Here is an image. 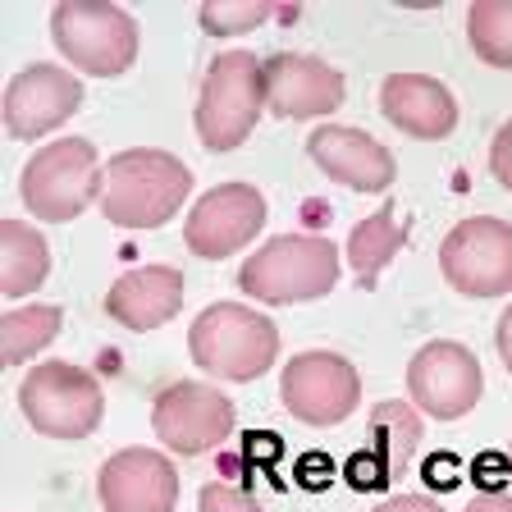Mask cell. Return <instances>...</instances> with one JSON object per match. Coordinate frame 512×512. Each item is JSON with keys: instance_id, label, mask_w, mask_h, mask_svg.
Returning a JSON list of instances; mask_svg holds the SVG:
<instances>
[{"instance_id": "obj_25", "label": "cell", "mask_w": 512, "mask_h": 512, "mask_svg": "<svg viewBox=\"0 0 512 512\" xmlns=\"http://www.w3.org/2000/svg\"><path fill=\"white\" fill-rule=\"evenodd\" d=\"M202 512H261V503L238 485L211 480V485H202Z\"/></svg>"}, {"instance_id": "obj_27", "label": "cell", "mask_w": 512, "mask_h": 512, "mask_svg": "<svg viewBox=\"0 0 512 512\" xmlns=\"http://www.w3.org/2000/svg\"><path fill=\"white\" fill-rule=\"evenodd\" d=\"M490 170H494V179L503 183V188L512 192V119L494 133V147H490Z\"/></svg>"}, {"instance_id": "obj_24", "label": "cell", "mask_w": 512, "mask_h": 512, "mask_svg": "<svg viewBox=\"0 0 512 512\" xmlns=\"http://www.w3.org/2000/svg\"><path fill=\"white\" fill-rule=\"evenodd\" d=\"M270 14H275V5H266V0H211V5H202L197 19L211 37H238V32L266 23Z\"/></svg>"}, {"instance_id": "obj_5", "label": "cell", "mask_w": 512, "mask_h": 512, "mask_svg": "<svg viewBox=\"0 0 512 512\" xmlns=\"http://www.w3.org/2000/svg\"><path fill=\"white\" fill-rule=\"evenodd\" d=\"M51 37L78 74L119 78L138 60V23L106 0H60L51 10Z\"/></svg>"}, {"instance_id": "obj_15", "label": "cell", "mask_w": 512, "mask_h": 512, "mask_svg": "<svg viewBox=\"0 0 512 512\" xmlns=\"http://www.w3.org/2000/svg\"><path fill=\"white\" fill-rule=\"evenodd\" d=\"M343 74L316 55H270L266 60V110L279 119H316L343 106Z\"/></svg>"}, {"instance_id": "obj_4", "label": "cell", "mask_w": 512, "mask_h": 512, "mask_svg": "<svg viewBox=\"0 0 512 512\" xmlns=\"http://www.w3.org/2000/svg\"><path fill=\"white\" fill-rule=\"evenodd\" d=\"M266 110V64L252 51H220L197 96V138L206 151H234Z\"/></svg>"}, {"instance_id": "obj_29", "label": "cell", "mask_w": 512, "mask_h": 512, "mask_svg": "<svg viewBox=\"0 0 512 512\" xmlns=\"http://www.w3.org/2000/svg\"><path fill=\"white\" fill-rule=\"evenodd\" d=\"M375 512H444L435 499H426V494H398V499L380 503Z\"/></svg>"}, {"instance_id": "obj_12", "label": "cell", "mask_w": 512, "mask_h": 512, "mask_svg": "<svg viewBox=\"0 0 512 512\" xmlns=\"http://www.w3.org/2000/svg\"><path fill=\"white\" fill-rule=\"evenodd\" d=\"M266 224V197L252 183H220L192 206L183 243L192 256L206 261H224V256L243 252Z\"/></svg>"}, {"instance_id": "obj_28", "label": "cell", "mask_w": 512, "mask_h": 512, "mask_svg": "<svg viewBox=\"0 0 512 512\" xmlns=\"http://www.w3.org/2000/svg\"><path fill=\"white\" fill-rule=\"evenodd\" d=\"M330 476H334V462L325 458V453H307V458L298 462V480L307 485V490H320Z\"/></svg>"}, {"instance_id": "obj_10", "label": "cell", "mask_w": 512, "mask_h": 512, "mask_svg": "<svg viewBox=\"0 0 512 512\" xmlns=\"http://www.w3.org/2000/svg\"><path fill=\"white\" fill-rule=\"evenodd\" d=\"M151 426H156V439L170 453H183V458H202L211 448H220L234 430V398H224L211 384H170L156 394V407H151Z\"/></svg>"}, {"instance_id": "obj_2", "label": "cell", "mask_w": 512, "mask_h": 512, "mask_svg": "<svg viewBox=\"0 0 512 512\" xmlns=\"http://www.w3.org/2000/svg\"><path fill=\"white\" fill-rule=\"evenodd\" d=\"M188 348H192V362L202 366L206 375L234 380V384H252L275 366L279 330H275V320L261 316L256 307H243V302H215V307H206L202 316L192 320Z\"/></svg>"}, {"instance_id": "obj_23", "label": "cell", "mask_w": 512, "mask_h": 512, "mask_svg": "<svg viewBox=\"0 0 512 512\" xmlns=\"http://www.w3.org/2000/svg\"><path fill=\"white\" fill-rule=\"evenodd\" d=\"M467 42L494 69H512V0H476L467 10Z\"/></svg>"}, {"instance_id": "obj_31", "label": "cell", "mask_w": 512, "mask_h": 512, "mask_svg": "<svg viewBox=\"0 0 512 512\" xmlns=\"http://www.w3.org/2000/svg\"><path fill=\"white\" fill-rule=\"evenodd\" d=\"M467 512H512V494H476V499L467 503Z\"/></svg>"}, {"instance_id": "obj_18", "label": "cell", "mask_w": 512, "mask_h": 512, "mask_svg": "<svg viewBox=\"0 0 512 512\" xmlns=\"http://www.w3.org/2000/svg\"><path fill=\"white\" fill-rule=\"evenodd\" d=\"M179 307H183V275L174 266H138L119 275L106 293L110 320H119L133 334L160 330L165 320L179 316Z\"/></svg>"}, {"instance_id": "obj_6", "label": "cell", "mask_w": 512, "mask_h": 512, "mask_svg": "<svg viewBox=\"0 0 512 512\" xmlns=\"http://www.w3.org/2000/svg\"><path fill=\"white\" fill-rule=\"evenodd\" d=\"M101 160L87 138H60L23 165L19 197L37 220L69 224L101 197Z\"/></svg>"}, {"instance_id": "obj_3", "label": "cell", "mask_w": 512, "mask_h": 512, "mask_svg": "<svg viewBox=\"0 0 512 512\" xmlns=\"http://www.w3.org/2000/svg\"><path fill=\"white\" fill-rule=\"evenodd\" d=\"M339 284V247L320 234H284L256 247L238 270V288L270 307L316 302Z\"/></svg>"}, {"instance_id": "obj_19", "label": "cell", "mask_w": 512, "mask_h": 512, "mask_svg": "<svg viewBox=\"0 0 512 512\" xmlns=\"http://www.w3.org/2000/svg\"><path fill=\"white\" fill-rule=\"evenodd\" d=\"M416 448H421V416L412 412V403H380L371 412V439H366V458L384 471V480L394 485L398 476H407Z\"/></svg>"}, {"instance_id": "obj_22", "label": "cell", "mask_w": 512, "mask_h": 512, "mask_svg": "<svg viewBox=\"0 0 512 512\" xmlns=\"http://www.w3.org/2000/svg\"><path fill=\"white\" fill-rule=\"evenodd\" d=\"M60 320H64L60 307H46V302L5 311V316H0V357H5V366H23L28 357H37L46 343H55Z\"/></svg>"}, {"instance_id": "obj_32", "label": "cell", "mask_w": 512, "mask_h": 512, "mask_svg": "<svg viewBox=\"0 0 512 512\" xmlns=\"http://www.w3.org/2000/svg\"><path fill=\"white\" fill-rule=\"evenodd\" d=\"M448 471H453V462H448V458L426 462V480H430V485H453L458 476H448Z\"/></svg>"}, {"instance_id": "obj_14", "label": "cell", "mask_w": 512, "mask_h": 512, "mask_svg": "<svg viewBox=\"0 0 512 512\" xmlns=\"http://www.w3.org/2000/svg\"><path fill=\"white\" fill-rule=\"evenodd\" d=\"M83 106V83L60 64H28L5 92V128L14 138H42Z\"/></svg>"}, {"instance_id": "obj_8", "label": "cell", "mask_w": 512, "mask_h": 512, "mask_svg": "<svg viewBox=\"0 0 512 512\" xmlns=\"http://www.w3.org/2000/svg\"><path fill=\"white\" fill-rule=\"evenodd\" d=\"M439 270L462 298L512 293V224L494 215H471L453 224V234L439 243Z\"/></svg>"}, {"instance_id": "obj_17", "label": "cell", "mask_w": 512, "mask_h": 512, "mask_svg": "<svg viewBox=\"0 0 512 512\" xmlns=\"http://www.w3.org/2000/svg\"><path fill=\"white\" fill-rule=\"evenodd\" d=\"M380 110L384 119L421 142H439L458 128V101L444 83L426 74H389L380 87Z\"/></svg>"}, {"instance_id": "obj_16", "label": "cell", "mask_w": 512, "mask_h": 512, "mask_svg": "<svg viewBox=\"0 0 512 512\" xmlns=\"http://www.w3.org/2000/svg\"><path fill=\"white\" fill-rule=\"evenodd\" d=\"M307 151L334 183H343V188H352V192H389V183H394V174H398L389 147L375 142L371 133H362V128L325 124L311 133Z\"/></svg>"}, {"instance_id": "obj_13", "label": "cell", "mask_w": 512, "mask_h": 512, "mask_svg": "<svg viewBox=\"0 0 512 512\" xmlns=\"http://www.w3.org/2000/svg\"><path fill=\"white\" fill-rule=\"evenodd\" d=\"M96 494L106 512H174L179 503V471L156 448H124L101 462Z\"/></svg>"}, {"instance_id": "obj_21", "label": "cell", "mask_w": 512, "mask_h": 512, "mask_svg": "<svg viewBox=\"0 0 512 512\" xmlns=\"http://www.w3.org/2000/svg\"><path fill=\"white\" fill-rule=\"evenodd\" d=\"M403 243H407V229L398 224L394 206H380L371 220L357 224V229H352V238H348V261H352V275H357V284H362V288L380 284L384 266L394 261Z\"/></svg>"}, {"instance_id": "obj_1", "label": "cell", "mask_w": 512, "mask_h": 512, "mask_svg": "<svg viewBox=\"0 0 512 512\" xmlns=\"http://www.w3.org/2000/svg\"><path fill=\"white\" fill-rule=\"evenodd\" d=\"M188 192H192V174L179 156L133 147L110 156L96 206L119 229H160L165 220H174V211L183 206Z\"/></svg>"}, {"instance_id": "obj_20", "label": "cell", "mask_w": 512, "mask_h": 512, "mask_svg": "<svg viewBox=\"0 0 512 512\" xmlns=\"http://www.w3.org/2000/svg\"><path fill=\"white\" fill-rule=\"evenodd\" d=\"M51 275V243L23 220H0V293L28 298Z\"/></svg>"}, {"instance_id": "obj_30", "label": "cell", "mask_w": 512, "mask_h": 512, "mask_svg": "<svg viewBox=\"0 0 512 512\" xmlns=\"http://www.w3.org/2000/svg\"><path fill=\"white\" fill-rule=\"evenodd\" d=\"M494 343H499V357H503V366H508V375H512V307L499 316V330H494Z\"/></svg>"}, {"instance_id": "obj_7", "label": "cell", "mask_w": 512, "mask_h": 512, "mask_svg": "<svg viewBox=\"0 0 512 512\" xmlns=\"http://www.w3.org/2000/svg\"><path fill=\"white\" fill-rule=\"evenodd\" d=\"M19 407L28 426L46 439H87L101 426L106 398L96 375L74 362H42L32 366L19 384Z\"/></svg>"}, {"instance_id": "obj_11", "label": "cell", "mask_w": 512, "mask_h": 512, "mask_svg": "<svg viewBox=\"0 0 512 512\" xmlns=\"http://www.w3.org/2000/svg\"><path fill=\"white\" fill-rule=\"evenodd\" d=\"M485 375H480L476 352L453 339L426 343L407 366V394L435 421H458L480 403Z\"/></svg>"}, {"instance_id": "obj_9", "label": "cell", "mask_w": 512, "mask_h": 512, "mask_svg": "<svg viewBox=\"0 0 512 512\" xmlns=\"http://www.w3.org/2000/svg\"><path fill=\"white\" fill-rule=\"evenodd\" d=\"M279 398L302 426H339L362 407V375L339 352H298L279 375Z\"/></svg>"}, {"instance_id": "obj_26", "label": "cell", "mask_w": 512, "mask_h": 512, "mask_svg": "<svg viewBox=\"0 0 512 512\" xmlns=\"http://www.w3.org/2000/svg\"><path fill=\"white\" fill-rule=\"evenodd\" d=\"M503 476H512V462L503 458V453H480L476 467H471V480H480V485H485V494H499Z\"/></svg>"}]
</instances>
